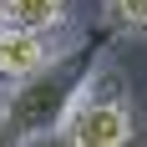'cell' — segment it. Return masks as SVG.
I'll return each mask as SVG.
<instances>
[{"instance_id":"cell-2","label":"cell","mask_w":147,"mask_h":147,"mask_svg":"<svg viewBox=\"0 0 147 147\" xmlns=\"http://www.w3.org/2000/svg\"><path fill=\"white\" fill-rule=\"evenodd\" d=\"M56 137L66 147H132L137 137V112H132V91L122 81L112 66H96L81 96L66 107V117H61Z\"/></svg>"},{"instance_id":"cell-6","label":"cell","mask_w":147,"mask_h":147,"mask_svg":"<svg viewBox=\"0 0 147 147\" xmlns=\"http://www.w3.org/2000/svg\"><path fill=\"white\" fill-rule=\"evenodd\" d=\"M0 147H30V142H26L20 132H15V127H10L5 117H0Z\"/></svg>"},{"instance_id":"cell-1","label":"cell","mask_w":147,"mask_h":147,"mask_svg":"<svg viewBox=\"0 0 147 147\" xmlns=\"http://www.w3.org/2000/svg\"><path fill=\"white\" fill-rule=\"evenodd\" d=\"M112 41H117V30L102 20V26H91L86 36H76L71 46H61L41 71H30V76H20V81H10L5 102H0V117L10 122L26 142L56 137L61 117H66V107H71L76 96H81V86L96 76V66L107 61Z\"/></svg>"},{"instance_id":"cell-5","label":"cell","mask_w":147,"mask_h":147,"mask_svg":"<svg viewBox=\"0 0 147 147\" xmlns=\"http://www.w3.org/2000/svg\"><path fill=\"white\" fill-rule=\"evenodd\" d=\"M107 26L117 36H147V0H107Z\"/></svg>"},{"instance_id":"cell-3","label":"cell","mask_w":147,"mask_h":147,"mask_svg":"<svg viewBox=\"0 0 147 147\" xmlns=\"http://www.w3.org/2000/svg\"><path fill=\"white\" fill-rule=\"evenodd\" d=\"M56 51H61V36H46V30H10V26H0V81H20V76L41 71Z\"/></svg>"},{"instance_id":"cell-4","label":"cell","mask_w":147,"mask_h":147,"mask_svg":"<svg viewBox=\"0 0 147 147\" xmlns=\"http://www.w3.org/2000/svg\"><path fill=\"white\" fill-rule=\"evenodd\" d=\"M0 26L61 36L71 26V0H0Z\"/></svg>"}]
</instances>
